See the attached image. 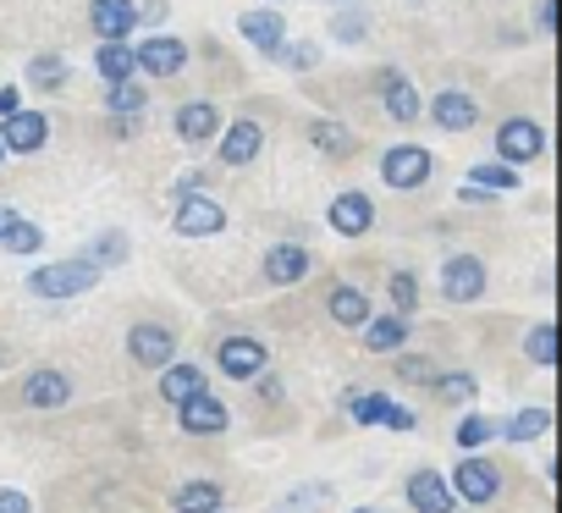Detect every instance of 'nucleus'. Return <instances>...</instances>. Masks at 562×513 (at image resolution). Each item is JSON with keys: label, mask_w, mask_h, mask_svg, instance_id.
<instances>
[{"label": "nucleus", "mask_w": 562, "mask_h": 513, "mask_svg": "<svg viewBox=\"0 0 562 513\" xmlns=\"http://www.w3.org/2000/svg\"><path fill=\"white\" fill-rule=\"evenodd\" d=\"M94 282H100V266H89V260H61V266H40V271L29 277L34 299H78V293H89Z\"/></svg>", "instance_id": "obj_1"}, {"label": "nucleus", "mask_w": 562, "mask_h": 513, "mask_svg": "<svg viewBox=\"0 0 562 513\" xmlns=\"http://www.w3.org/2000/svg\"><path fill=\"white\" fill-rule=\"evenodd\" d=\"M447 486H452V497H463L469 508H485V502L502 491V469H496L491 458H474V453H469V458L452 469Z\"/></svg>", "instance_id": "obj_2"}, {"label": "nucleus", "mask_w": 562, "mask_h": 513, "mask_svg": "<svg viewBox=\"0 0 562 513\" xmlns=\"http://www.w3.org/2000/svg\"><path fill=\"white\" fill-rule=\"evenodd\" d=\"M177 425H182L188 436H221V431L232 425V414H226V403H221L215 392H193L188 403H177Z\"/></svg>", "instance_id": "obj_3"}, {"label": "nucleus", "mask_w": 562, "mask_h": 513, "mask_svg": "<svg viewBox=\"0 0 562 513\" xmlns=\"http://www.w3.org/2000/svg\"><path fill=\"white\" fill-rule=\"evenodd\" d=\"M127 354L144 370H166V365H177V337L166 326H133L127 332Z\"/></svg>", "instance_id": "obj_4"}, {"label": "nucleus", "mask_w": 562, "mask_h": 513, "mask_svg": "<svg viewBox=\"0 0 562 513\" xmlns=\"http://www.w3.org/2000/svg\"><path fill=\"white\" fill-rule=\"evenodd\" d=\"M265 343H254V337H226L221 348H215V365H221V376H232V381H254V376H265Z\"/></svg>", "instance_id": "obj_5"}, {"label": "nucleus", "mask_w": 562, "mask_h": 513, "mask_svg": "<svg viewBox=\"0 0 562 513\" xmlns=\"http://www.w3.org/2000/svg\"><path fill=\"white\" fill-rule=\"evenodd\" d=\"M348 414H353L359 425H392V431H414V409L392 403L386 392H353V398H348Z\"/></svg>", "instance_id": "obj_6"}, {"label": "nucleus", "mask_w": 562, "mask_h": 513, "mask_svg": "<svg viewBox=\"0 0 562 513\" xmlns=\"http://www.w3.org/2000/svg\"><path fill=\"white\" fill-rule=\"evenodd\" d=\"M441 293L452 304H474L485 293V266L474 260V254H452V260L441 266Z\"/></svg>", "instance_id": "obj_7"}, {"label": "nucleus", "mask_w": 562, "mask_h": 513, "mask_svg": "<svg viewBox=\"0 0 562 513\" xmlns=\"http://www.w3.org/2000/svg\"><path fill=\"white\" fill-rule=\"evenodd\" d=\"M381 177H386L392 188H419V182L430 177V149H419V144L386 149V155H381Z\"/></svg>", "instance_id": "obj_8"}, {"label": "nucleus", "mask_w": 562, "mask_h": 513, "mask_svg": "<svg viewBox=\"0 0 562 513\" xmlns=\"http://www.w3.org/2000/svg\"><path fill=\"white\" fill-rule=\"evenodd\" d=\"M221 226H226V210H221L215 199L182 193V204H177V232H182V237H215Z\"/></svg>", "instance_id": "obj_9"}, {"label": "nucleus", "mask_w": 562, "mask_h": 513, "mask_svg": "<svg viewBox=\"0 0 562 513\" xmlns=\"http://www.w3.org/2000/svg\"><path fill=\"white\" fill-rule=\"evenodd\" d=\"M452 486H447V475H436V469H414L408 475V508L414 513H452Z\"/></svg>", "instance_id": "obj_10"}, {"label": "nucleus", "mask_w": 562, "mask_h": 513, "mask_svg": "<svg viewBox=\"0 0 562 513\" xmlns=\"http://www.w3.org/2000/svg\"><path fill=\"white\" fill-rule=\"evenodd\" d=\"M45 138H50V122L40 111H12L7 127H0V149H18V155L45 149Z\"/></svg>", "instance_id": "obj_11"}, {"label": "nucleus", "mask_w": 562, "mask_h": 513, "mask_svg": "<svg viewBox=\"0 0 562 513\" xmlns=\"http://www.w3.org/2000/svg\"><path fill=\"white\" fill-rule=\"evenodd\" d=\"M310 248L304 243H276L270 254H265V282H276V288H288V282H304L310 277Z\"/></svg>", "instance_id": "obj_12"}, {"label": "nucleus", "mask_w": 562, "mask_h": 513, "mask_svg": "<svg viewBox=\"0 0 562 513\" xmlns=\"http://www.w3.org/2000/svg\"><path fill=\"white\" fill-rule=\"evenodd\" d=\"M182 62H188V51H182V40H144L138 51H133V67H144L149 78H171V73H182Z\"/></svg>", "instance_id": "obj_13"}, {"label": "nucleus", "mask_w": 562, "mask_h": 513, "mask_svg": "<svg viewBox=\"0 0 562 513\" xmlns=\"http://www.w3.org/2000/svg\"><path fill=\"white\" fill-rule=\"evenodd\" d=\"M23 403H29V409H67V403H72V381H67L61 370H34V376L23 381Z\"/></svg>", "instance_id": "obj_14"}, {"label": "nucleus", "mask_w": 562, "mask_h": 513, "mask_svg": "<svg viewBox=\"0 0 562 513\" xmlns=\"http://www.w3.org/2000/svg\"><path fill=\"white\" fill-rule=\"evenodd\" d=\"M331 226H337L342 237H364V232L375 226V204H370L364 193H337V199H331Z\"/></svg>", "instance_id": "obj_15"}, {"label": "nucleus", "mask_w": 562, "mask_h": 513, "mask_svg": "<svg viewBox=\"0 0 562 513\" xmlns=\"http://www.w3.org/2000/svg\"><path fill=\"white\" fill-rule=\"evenodd\" d=\"M138 29V7L133 0H94V34H100V45L105 40H127Z\"/></svg>", "instance_id": "obj_16"}, {"label": "nucleus", "mask_w": 562, "mask_h": 513, "mask_svg": "<svg viewBox=\"0 0 562 513\" xmlns=\"http://www.w3.org/2000/svg\"><path fill=\"white\" fill-rule=\"evenodd\" d=\"M430 116H436V127H447V133H469L474 116H480V105H474L469 94H458V89H441V94L430 100Z\"/></svg>", "instance_id": "obj_17"}, {"label": "nucleus", "mask_w": 562, "mask_h": 513, "mask_svg": "<svg viewBox=\"0 0 562 513\" xmlns=\"http://www.w3.org/2000/svg\"><path fill=\"white\" fill-rule=\"evenodd\" d=\"M177 133H182V144H210L221 133V111L210 100H193V105L177 111Z\"/></svg>", "instance_id": "obj_18"}, {"label": "nucleus", "mask_w": 562, "mask_h": 513, "mask_svg": "<svg viewBox=\"0 0 562 513\" xmlns=\"http://www.w3.org/2000/svg\"><path fill=\"white\" fill-rule=\"evenodd\" d=\"M496 149H502L507 160H518V166H524V160H535V155L546 149V138H540V127H535V122H524V116H518V122H507V127L496 133Z\"/></svg>", "instance_id": "obj_19"}, {"label": "nucleus", "mask_w": 562, "mask_h": 513, "mask_svg": "<svg viewBox=\"0 0 562 513\" xmlns=\"http://www.w3.org/2000/svg\"><path fill=\"white\" fill-rule=\"evenodd\" d=\"M243 40H248L259 56H281V40H288V29H281L276 12H243Z\"/></svg>", "instance_id": "obj_20"}, {"label": "nucleus", "mask_w": 562, "mask_h": 513, "mask_svg": "<svg viewBox=\"0 0 562 513\" xmlns=\"http://www.w3.org/2000/svg\"><path fill=\"white\" fill-rule=\"evenodd\" d=\"M259 149H265V133H259L254 122H232V127L221 133V160H226V166H248Z\"/></svg>", "instance_id": "obj_21"}, {"label": "nucleus", "mask_w": 562, "mask_h": 513, "mask_svg": "<svg viewBox=\"0 0 562 513\" xmlns=\"http://www.w3.org/2000/svg\"><path fill=\"white\" fill-rule=\"evenodd\" d=\"M221 502H226V491L215 480H182L171 491V508L177 513H221Z\"/></svg>", "instance_id": "obj_22"}, {"label": "nucleus", "mask_w": 562, "mask_h": 513, "mask_svg": "<svg viewBox=\"0 0 562 513\" xmlns=\"http://www.w3.org/2000/svg\"><path fill=\"white\" fill-rule=\"evenodd\" d=\"M381 100H386V111L397 116V122H414L419 116V94H414V83L392 67V73H381Z\"/></svg>", "instance_id": "obj_23"}, {"label": "nucleus", "mask_w": 562, "mask_h": 513, "mask_svg": "<svg viewBox=\"0 0 562 513\" xmlns=\"http://www.w3.org/2000/svg\"><path fill=\"white\" fill-rule=\"evenodd\" d=\"M403 343H408V321H403V315L364 321V348H370V354H397Z\"/></svg>", "instance_id": "obj_24"}, {"label": "nucleus", "mask_w": 562, "mask_h": 513, "mask_svg": "<svg viewBox=\"0 0 562 513\" xmlns=\"http://www.w3.org/2000/svg\"><path fill=\"white\" fill-rule=\"evenodd\" d=\"M193 392H204V370L199 365H166L160 370V398L166 403H188Z\"/></svg>", "instance_id": "obj_25"}, {"label": "nucleus", "mask_w": 562, "mask_h": 513, "mask_svg": "<svg viewBox=\"0 0 562 513\" xmlns=\"http://www.w3.org/2000/svg\"><path fill=\"white\" fill-rule=\"evenodd\" d=\"M326 310H331L337 326H364V321H370V299H364L359 288H331Z\"/></svg>", "instance_id": "obj_26"}, {"label": "nucleus", "mask_w": 562, "mask_h": 513, "mask_svg": "<svg viewBox=\"0 0 562 513\" xmlns=\"http://www.w3.org/2000/svg\"><path fill=\"white\" fill-rule=\"evenodd\" d=\"M94 62H100V78L105 83H133V51H127V40H105Z\"/></svg>", "instance_id": "obj_27"}, {"label": "nucleus", "mask_w": 562, "mask_h": 513, "mask_svg": "<svg viewBox=\"0 0 562 513\" xmlns=\"http://www.w3.org/2000/svg\"><path fill=\"white\" fill-rule=\"evenodd\" d=\"M331 502V486L326 480H310V486H299V491H288L276 502V513H321Z\"/></svg>", "instance_id": "obj_28"}, {"label": "nucleus", "mask_w": 562, "mask_h": 513, "mask_svg": "<svg viewBox=\"0 0 562 513\" xmlns=\"http://www.w3.org/2000/svg\"><path fill=\"white\" fill-rule=\"evenodd\" d=\"M105 105L122 116V133H133V122H138V111H144V89H138V83H111V89H105Z\"/></svg>", "instance_id": "obj_29"}, {"label": "nucleus", "mask_w": 562, "mask_h": 513, "mask_svg": "<svg viewBox=\"0 0 562 513\" xmlns=\"http://www.w3.org/2000/svg\"><path fill=\"white\" fill-rule=\"evenodd\" d=\"M546 431H551V409H518V414L502 425L507 442H535V436H546Z\"/></svg>", "instance_id": "obj_30"}, {"label": "nucleus", "mask_w": 562, "mask_h": 513, "mask_svg": "<svg viewBox=\"0 0 562 513\" xmlns=\"http://www.w3.org/2000/svg\"><path fill=\"white\" fill-rule=\"evenodd\" d=\"M29 78H34V89H67V62L61 56H34Z\"/></svg>", "instance_id": "obj_31"}, {"label": "nucleus", "mask_w": 562, "mask_h": 513, "mask_svg": "<svg viewBox=\"0 0 562 513\" xmlns=\"http://www.w3.org/2000/svg\"><path fill=\"white\" fill-rule=\"evenodd\" d=\"M310 138H315L326 155H353V133H342L337 122H310Z\"/></svg>", "instance_id": "obj_32"}, {"label": "nucleus", "mask_w": 562, "mask_h": 513, "mask_svg": "<svg viewBox=\"0 0 562 513\" xmlns=\"http://www.w3.org/2000/svg\"><path fill=\"white\" fill-rule=\"evenodd\" d=\"M524 354H529L540 370H551V365H557V326H535L529 343H524Z\"/></svg>", "instance_id": "obj_33"}, {"label": "nucleus", "mask_w": 562, "mask_h": 513, "mask_svg": "<svg viewBox=\"0 0 562 513\" xmlns=\"http://www.w3.org/2000/svg\"><path fill=\"white\" fill-rule=\"evenodd\" d=\"M430 381H436V398H447V403H469V398L480 392L469 370H452V376H430Z\"/></svg>", "instance_id": "obj_34"}, {"label": "nucleus", "mask_w": 562, "mask_h": 513, "mask_svg": "<svg viewBox=\"0 0 562 513\" xmlns=\"http://www.w3.org/2000/svg\"><path fill=\"white\" fill-rule=\"evenodd\" d=\"M491 436H496V425H491L485 414H469V420H458V447H463V453H480Z\"/></svg>", "instance_id": "obj_35"}, {"label": "nucleus", "mask_w": 562, "mask_h": 513, "mask_svg": "<svg viewBox=\"0 0 562 513\" xmlns=\"http://www.w3.org/2000/svg\"><path fill=\"white\" fill-rule=\"evenodd\" d=\"M392 310H397L403 321L419 310V282H414V271H397V277H392Z\"/></svg>", "instance_id": "obj_36"}, {"label": "nucleus", "mask_w": 562, "mask_h": 513, "mask_svg": "<svg viewBox=\"0 0 562 513\" xmlns=\"http://www.w3.org/2000/svg\"><path fill=\"white\" fill-rule=\"evenodd\" d=\"M474 188L507 193V188H518V171H507V166H474Z\"/></svg>", "instance_id": "obj_37"}, {"label": "nucleus", "mask_w": 562, "mask_h": 513, "mask_svg": "<svg viewBox=\"0 0 562 513\" xmlns=\"http://www.w3.org/2000/svg\"><path fill=\"white\" fill-rule=\"evenodd\" d=\"M40 243H45V232L29 226V221H18V226L7 232V248H12V254H40Z\"/></svg>", "instance_id": "obj_38"}, {"label": "nucleus", "mask_w": 562, "mask_h": 513, "mask_svg": "<svg viewBox=\"0 0 562 513\" xmlns=\"http://www.w3.org/2000/svg\"><path fill=\"white\" fill-rule=\"evenodd\" d=\"M116 254H127V237H122V232H105V237L94 243V254H83V260H89V266H111Z\"/></svg>", "instance_id": "obj_39"}, {"label": "nucleus", "mask_w": 562, "mask_h": 513, "mask_svg": "<svg viewBox=\"0 0 562 513\" xmlns=\"http://www.w3.org/2000/svg\"><path fill=\"white\" fill-rule=\"evenodd\" d=\"M397 376L403 381H430L436 370H430V359H397Z\"/></svg>", "instance_id": "obj_40"}, {"label": "nucleus", "mask_w": 562, "mask_h": 513, "mask_svg": "<svg viewBox=\"0 0 562 513\" xmlns=\"http://www.w3.org/2000/svg\"><path fill=\"white\" fill-rule=\"evenodd\" d=\"M0 513H34V502L23 491H12V486H0Z\"/></svg>", "instance_id": "obj_41"}, {"label": "nucleus", "mask_w": 562, "mask_h": 513, "mask_svg": "<svg viewBox=\"0 0 562 513\" xmlns=\"http://www.w3.org/2000/svg\"><path fill=\"white\" fill-rule=\"evenodd\" d=\"M359 34H364V18H359V12H348V18H337V40H348V45H359Z\"/></svg>", "instance_id": "obj_42"}, {"label": "nucleus", "mask_w": 562, "mask_h": 513, "mask_svg": "<svg viewBox=\"0 0 562 513\" xmlns=\"http://www.w3.org/2000/svg\"><path fill=\"white\" fill-rule=\"evenodd\" d=\"M281 56H288V67H315V51H310V45H299V51H281Z\"/></svg>", "instance_id": "obj_43"}, {"label": "nucleus", "mask_w": 562, "mask_h": 513, "mask_svg": "<svg viewBox=\"0 0 562 513\" xmlns=\"http://www.w3.org/2000/svg\"><path fill=\"white\" fill-rule=\"evenodd\" d=\"M18 221H23V215H18V210H12V204H0V243H7V232H12V226H18Z\"/></svg>", "instance_id": "obj_44"}, {"label": "nucleus", "mask_w": 562, "mask_h": 513, "mask_svg": "<svg viewBox=\"0 0 562 513\" xmlns=\"http://www.w3.org/2000/svg\"><path fill=\"white\" fill-rule=\"evenodd\" d=\"M259 398H265V403H276V398H281V381H276V376H265V381H259Z\"/></svg>", "instance_id": "obj_45"}, {"label": "nucleus", "mask_w": 562, "mask_h": 513, "mask_svg": "<svg viewBox=\"0 0 562 513\" xmlns=\"http://www.w3.org/2000/svg\"><path fill=\"white\" fill-rule=\"evenodd\" d=\"M18 111V89H0V116H12Z\"/></svg>", "instance_id": "obj_46"}, {"label": "nucleus", "mask_w": 562, "mask_h": 513, "mask_svg": "<svg viewBox=\"0 0 562 513\" xmlns=\"http://www.w3.org/2000/svg\"><path fill=\"white\" fill-rule=\"evenodd\" d=\"M353 513H381V508H353Z\"/></svg>", "instance_id": "obj_47"}, {"label": "nucleus", "mask_w": 562, "mask_h": 513, "mask_svg": "<svg viewBox=\"0 0 562 513\" xmlns=\"http://www.w3.org/2000/svg\"><path fill=\"white\" fill-rule=\"evenodd\" d=\"M0 155H7V149H0Z\"/></svg>", "instance_id": "obj_48"}, {"label": "nucleus", "mask_w": 562, "mask_h": 513, "mask_svg": "<svg viewBox=\"0 0 562 513\" xmlns=\"http://www.w3.org/2000/svg\"><path fill=\"white\" fill-rule=\"evenodd\" d=\"M342 7H348V0H342Z\"/></svg>", "instance_id": "obj_49"}]
</instances>
